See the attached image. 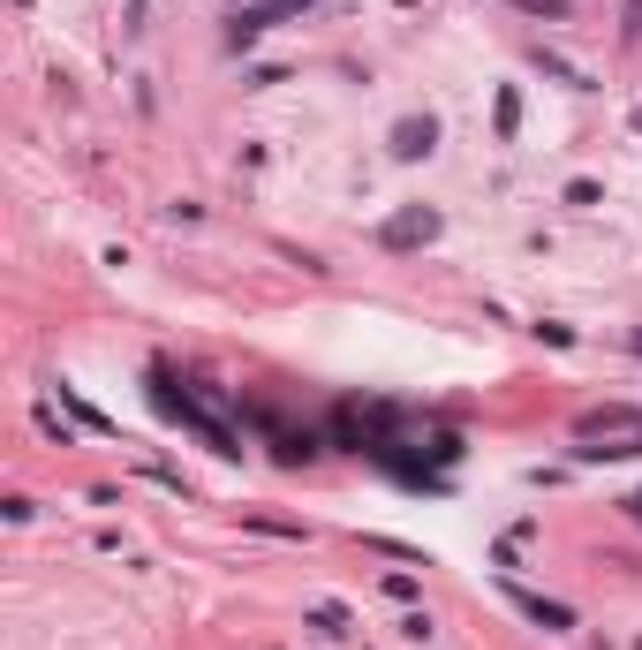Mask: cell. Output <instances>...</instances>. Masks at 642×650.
Masks as SVG:
<instances>
[{
  "label": "cell",
  "mask_w": 642,
  "mask_h": 650,
  "mask_svg": "<svg viewBox=\"0 0 642 650\" xmlns=\"http://www.w3.org/2000/svg\"><path fill=\"white\" fill-rule=\"evenodd\" d=\"M620 46H642V0H627V16H620Z\"/></svg>",
  "instance_id": "10"
},
{
  "label": "cell",
  "mask_w": 642,
  "mask_h": 650,
  "mask_svg": "<svg viewBox=\"0 0 642 650\" xmlns=\"http://www.w3.org/2000/svg\"><path fill=\"white\" fill-rule=\"evenodd\" d=\"M310 628H318V635H333V643H340V635H348V613H340V605H310Z\"/></svg>",
  "instance_id": "8"
},
{
  "label": "cell",
  "mask_w": 642,
  "mask_h": 650,
  "mask_svg": "<svg viewBox=\"0 0 642 650\" xmlns=\"http://www.w3.org/2000/svg\"><path fill=\"white\" fill-rule=\"evenodd\" d=\"M627 514H635V522H642V492H635V499H627Z\"/></svg>",
  "instance_id": "12"
},
{
  "label": "cell",
  "mask_w": 642,
  "mask_h": 650,
  "mask_svg": "<svg viewBox=\"0 0 642 650\" xmlns=\"http://www.w3.org/2000/svg\"><path fill=\"white\" fill-rule=\"evenodd\" d=\"M491 129H499V144L522 137V91L514 84H499V99H491Z\"/></svg>",
  "instance_id": "6"
},
{
  "label": "cell",
  "mask_w": 642,
  "mask_h": 650,
  "mask_svg": "<svg viewBox=\"0 0 642 650\" xmlns=\"http://www.w3.org/2000/svg\"><path fill=\"white\" fill-rule=\"evenodd\" d=\"M567 205H575V212H590V205H605V189H597L590 174H575V182H567Z\"/></svg>",
  "instance_id": "9"
},
{
  "label": "cell",
  "mask_w": 642,
  "mask_h": 650,
  "mask_svg": "<svg viewBox=\"0 0 642 650\" xmlns=\"http://www.w3.org/2000/svg\"><path fill=\"white\" fill-rule=\"evenodd\" d=\"M144 394H152V409L167 416V424H182L189 439H204L212 454H227V462L242 454V439H235V431H227L212 409H204V394H197V386H182L174 371H152V378H144Z\"/></svg>",
  "instance_id": "1"
},
{
  "label": "cell",
  "mask_w": 642,
  "mask_h": 650,
  "mask_svg": "<svg viewBox=\"0 0 642 650\" xmlns=\"http://www.w3.org/2000/svg\"><path fill=\"white\" fill-rule=\"evenodd\" d=\"M627 121H635V137H642V106H635V114H627Z\"/></svg>",
  "instance_id": "13"
},
{
  "label": "cell",
  "mask_w": 642,
  "mask_h": 650,
  "mask_svg": "<svg viewBox=\"0 0 642 650\" xmlns=\"http://www.w3.org/2000/svg\"><path fill=\"white\" fill-rule=\"evenodd\" d=\"M499 590H507V605H514V613H529L544 635H567V628H575V605H559V598H537V590H522V582H499Z\"/></svg>",
  "instance_id": "5"
},
{
  "label": "cell",
  "mask_w": 642,
  "mask_h": 650,
  "mask_svg": "<svg viewBox=\"0 0 642 650\" xmlns=\"http://www.w3.org/2000/svg\"><path fill=\"white\" fill-rule=\"evenodd\" d=\"M61 401H68V409H76V424H84V431H114V424H106V416L91 409L84 394H76V386H68V378H61Z\"/></svg>",
  "instance_id": "7"
},
{
  "label": "cell",
  "mask_w": 642,
  "mask_h": 650,
  "mask_svg": "<svg viewBox=\"0 0 642 650\" xmlns=\"http://www.w3.org/2000/svg\"><path fill=\"white\" fill-rule=\"evenodd\" d=\"M514 8H529V16H567V0H514Z\"/></svg>",
  "instance_id": "11"
},
{
  "label": "cell",
  "mask_w": 642,
  "mask_h": 650,
  "mask_svg": "<svg viewBox=\"0 0 642 650\" xmlns=\"http://www.w3.org/2000/svg\"><path fill=\"white\" fill-rule=\"evenodd\" d=\"M393 159H431L439 152V114H401L393 121V137H386Z\"/></svg>",
  "instance_id": "4"
},
{
  "label": "cell",
  "mask_w": 642,
  "mask_h": 650,
  "mask_svg": "<svg viewBox=\"0 0 642 650\" xmlns=\"http://www.w3.org/2000/svg\"><path fill=\"white\" fill-rule=\"evenodd\" d=\"M439 227L446 220L431 205H401L386 227H378V250H423V242H439Z\"/></svg>",
  "instance_id": "2"
},
{
  "label": "cell",
  "mask_w": 642,
  "mask_h": 650,
  "mask_svg": "<svg viewBox=\"0 0 642 650\" xmlns=\"http://www.w3.org/2000/svg\"><path fill=\"white\" fill-rule=\"evenodd\" d=\"M575 439H642V409H627V401L582 409V416H575Z\"/></svg>",
  "instance_id": "3"
}]
</instances>
